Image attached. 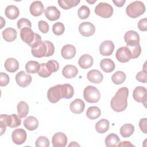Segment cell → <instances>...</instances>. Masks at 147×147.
<instances>
[{
    "label": "cell",
    "instance_id": "cell-1",
    "mask_svg": "<svg viewBox=\"0 0 147 147\" xmlns=\"http://www.w3.org/2000/svg\"><path fill=\"white\" fill-rule=\"evenodd\" d=\"M129 95V89L123 87L118 89L110 102L111 109L116 112L123 111L127 107V99Z\"/></svg>",
    "mask_w": 147,
    "mask_h": 147
},
{
    "label": "cell",
    "instance_id": "cell-2",
    "mask_svg": "<svg viewBox=\"0 0 147 147\" xmlns=\"http://www.w3.org/2000/svg\"><path fill=\"white\" fill-rule=\"evenodd\" d=\"M54 52V45L52 42L47 40L41 41L37 47L31 49L32 55L38 58L51 56L53 55Z\"/></svg>",
    "mask_w": 147,
    "mask_h": 147
},
{
    "label": "cell",
    "instance_id": "cell-3",
    "mask_svg": "<svg viewBox=\"0 0 147 147\" xmlns=\"http://www.w3.org/2000/svg\"><path fill=\"white\" fill-rule=\"evenodd\" d=\"M145 11L144 3L140 1H136L130 3L126 9L127 15L131 18H137L143 14Z\"/></svg>",
    "mask_w": 147,
    "mask_h": 147
},
{
    "label": "cell",
    "instance_id": "cell-4",
    "mask_svg": "<svg viewBox=\"0 0 147 147\" xmlns=\"http://www.w3.org/2000/svg\"><path fill=\"white\" fill-rule=\"evenodd\" d=\"M21 118L17 114H1L0 116V125L3 127H6V126L11 128L17 127L21 125Z\"/></svg>",
    "mask_w": 147,
    "mask_h": 147
},
{
    "label": "cell",
    "instance_id": "cell-5",
    "mask_svg": "<svg viewBox=\"0 0 147 147\" xmlns=\"http://www.w3.org/2000/svg\"><path fill=\"white\" fill-rule=\"evenodd\" d=\"M83 97L87 102L96 103L100 99V94L96 87L92 86H88L84 89Z\"/></svg>",
    "mask_w": 147,
    "mask_h": 147
},
{
    "label": "cell",
    "instance_id": "cell-6",
    "mask_svg": "<svg viewBox=\"0 0 147 147\" xmlns=\"http://www.w3.org/2000/svg\"><path fill=\"white\" fill-rule=\"evenodd\" d=\"M95 13L101 17L109 18L113 15V8L107 3L100 2L95 8Z\"/></svg>",
    "mask_w": 147,
    "mask_h": 147
},
{
    "label": "cell",
    "instance_id": "cell-7",
    "mask_svg": "<svg viewBox=\"0 0 147 147\" xmlns=\"http://www.w3.org/2000/svg\"><path fill=\"white\" fill-rule=\"evenodd\" d=\"M61 85V84H57L51 87L48 90L47 98L51 103H57L62 98Z\"/></svg>",
    "mask_w": 147,
    "mask_h": 147
},
{
    "label": "cell",
    "instance_id": "cell-8",
    "mask_svg": "<svg viewBox=\"0 0 147 147\" xmlns=\"http://www.w3.org/2000/svg\"><path fill=\"white\" fill-rule=\"evenodd\" d=\"M147 96V90L142 86L136 87L133 92V97L134 99L137 102L144 103L146 107V101Z\"/></svg>",
    "mask_w": 147,
    "mask_h": 147
},
{
    "label": "cell",
    "instance_id": "cell-9",
    "mask_svg": "<svg viewBox=\"0 0 147 147\" xmlns=\"http://www.w3.org/2000/svg\"><path fill=\"white\" fill-rule=\"evenodd\" d=\"M16 81L19 86L24 88L30 84L32 76L28 73H26L24 71H21L16 75Z\"/></svg>",
    "mask_w": 147,
    "mask_h": 147
},
{
    "label": "cell",
    "instance_id": "cell-10",
    "mask_svg": "<svg viewBox=\"0 0 147 147\" xmlns=\"http://www.w3.org/2000/svg\"><path fill=\"white\" fill-rule=\"evenodd\" d=\"M115 57L121 63H126L131 59V54L127 47H122L117 49Z\"/></svg>",
    "mask_w": 147,
    "mask_h": 147
},
{
    "label": "cell",
    "instance_id": "cell-11",
    "mask_svg": "<svg viewBox=\"0 0 147 147\" xmlns=\"http://www.w3.org/2000/svg\"><path fill=\"white\" fill-rule=\"evenodd\" d=\"M80 33L84 37H90L93 35L95 32V26L90 22H83L79 26Z\"/></svg>",
    "mask_w": 147,
    "mask_h": 147
},
{
    "label": "cell",
    "instance_id": "cell-12",
    "mask_svg": "<svg viewBox=\"0 0 147 147\" xmlns=\"http://www.w3.org/2000/svg\"><path fill=\"white\" fill-rule=\"evenodd\" d=\"M26 133L23 129H15L11 134V138L13 142L17 145L22 144L26 140Z\"/></svg>",
    "mask_w": 147,
    "mask_h": 147
},
{
    "label": "cell",
    "instance_id": "cell-13",
    "mask_svg": "<svg viewBox=\"0 0 147 147\" xmlns=\"http://www.w3.org/2000/svg\"><path fill=\"white\" fill-rule=\"evenodd\" d=\"M124 40L127 46L137 45L140 42V36L134 30H129L124 35Z\"/></svg>",
    "mask_w": 147,
    "mask_h": 147
},
{
    "label": "cell",
    "instance_id": "cell-14",
    "mask_svg": "<svg viewBox=\"0 0 147 147\" xmlns=\"http://www.w3.org/2000/svg\"><path fill=\"white\" fill-rule=\"evenodd\" d=\"M36 33L29 28H24L21 30L20 37L22 40L30 46L34 40Z\"/></svg>",
    "mask_w": 147,
    "mask_h": 147
},
{
    "label": "cell",
    "instance_id": "cell-15",
    "mask_svg": "<svg viewBox=\"0 0 147 147\" xmlns=\"http://www.w3.org/2000/svg\"><path fill=\"white\" fill-rule=\"evenodd\" d=\"M52 142L53 147H64L67 145V137L64 133L57 132L53 135Z\"/></svg>",
    "mask_w": 147,
    "mask_h": 147
},
{
    "label": "cell",
    "instance_id": "cell-16",
    "mask_svg": "<svg viewBox=\"0 0 147 147\" xmlns=\"http://www.w3.org/2000/svg\"><path fill=\"white\" fill-rule=\"evenodd\" d=\"M114 49V44L110 40L103 41L99 47V52L102 56L111 55Z\"/></svg>",
    "mask_w": 147,
    "mask_h": 147
},
{
    "label": "cell",
    "instance_id": "cell-17",
    "mask_svg": "<svg viewBox=\"0 0 147 147\" xmlns=\"http://www.w3.org/2000/svg\"><path fill=\"white\" fill-rule=\"evenodd\" d=\"M44 14L46 18L51 21H53L58 20L60 16V12L56 6H50L44 10Z\"/></svg>",
    "mask_w": 147,
    "mask_h": 147
},
{
    "label": "cell",
    "instance_id": "cell-18",
    "mask_svg": "<svg viewBox=\"0 0 147 147\" xmlns=\"http://www.w3.org/2000/svg\"><path fill=\"white\" fill-rule=\"evenodd\" d=\"M85 108V103L81 99H75L69 105L70 110L75 114L82 113Z\"/></svg>",
    "mask_w": 147,
    "mask_h": 147
},
{
    "label": "cell",
    "instance_id": "cell-19",
    "mask_svg": "<svg viewBox=\"0 0 147 147\" xmlns=\"http://www.w3.org/2000/svg\"><path fill=\"white\" fill-rule=\"evenodd\" d=\"M75 47L71 44H66L61 50V55L65 59H71L76 55Z\"/></svg>",
    "mask_w": 147,
    "mask_h": 147
},
{
    "label": "cell",
    "instance_id": "cell-20",
    "mask_svg": "<svg viewBox=\"0 0 147 147\" xmlns=\"http://www.w3.org/2000/svg\"><path fill=\"white\" fill-rule=\"evenodd\" d=\"M44 10L42 3L40 1L33 2L30 6V12L34 17H37L42 14Z\"/></svg>",
    "mask_w": 147,
    "mask_h": 147
},
{
    "label": "cell",
    "instance_id": "cell-21",
    "mask_svg": "<svg viewBox=\"0 0 147 147\" xmlns=\"http://www.w3.org/2000/svg\"><path fill=\"white\" fill-rule=\"evenodd\" d=\"M87 78L90 82L98 84L102 81L103 76L99 71L97 69H92L87 73Z\"/></svg>",
    "mask_w": 147,
    "mask_h": 147
},
{
    "label": "cell",
    "instance_id": "cell-22",
    "mask_svg": "<svg viewBox=\"0 0 147 147\" xmlns=\"http://www.w3.org/2000/svg\"><path fill=\"white\" fill-rule=\"evenodd\" d=\"M94 60L91 56L84 54L81 56L78 61L79 65L83 69H87L93 65Z\"/></svg>",
    "mask_w": 147,
    "mask_h": 147
},
{
    "label": "cell",
    "instance_id": "cell-23",
    "mask_svg": "<svg viewBox=\"0 0 147 147\" xmlns=\"http://www.w3.org/2000/svg\"><path fill=\"white\" fill-rule=\"evenodd\" d=\"M78 73V69L75 65H67L62 70L63 75L67 79H72L75 78Z\"/></svg>",
    "mask_w": 147,
    "mask_h": 147
},
{
    "label": "cell",
    "instance_id": "cell-24",
    "mask_svg": "<svg viewBox=\"0 0 147 147\" xmlns=\"http://www.w3.org/2000/svg\"><path fill=\"white\" fill-rule=\"evenodd\" d=\"M4 66L7 71L9 72H15L19 68V63L16 59L10 57L6 60Z\"/></svg>",
    "mask_w": 147,
    "mask_h": 147
},
{
    "label": "cell",
    "instance_id": "cell-25",
    "mask_svg": "<svg viewBox=\"0 0 147 147\" xmlns=\"http://www.w3.org/2000/svg\"><path fill=\"white\" fill-rule=\"evenodd\" d=\"M24 125L29 130H34L38 126V121L36 117L29 116L24 121Z\"/></svg>",
    "mask_w": 147,
    "mask_h": 147
},
{
    "label": "cell",
    "instance_id": "cell-26",
    "mask_svg": "<svg viewBox=\"0 0 147 147\" xmlns=\"http://www.w3.org/2000/svg\"><path fill=\"white\" fill-rule=\"evenodd\" d=\"M17 33L15 29L7 28L3 30L2 36L3 39L7 42H12L17 38Z\"/></svg>",
    "mask_w": 147,
    "mask_h": 147
},
{
    "label": "cell",
    "instance_id": "cell-27",
    "mask_svg": "<svg viewBox=\"0 0 147 147\" xmlns=\"http://www.w3.org/2000/svg\"><path fill=\"white\" fill-rule=\"evenodd\" d=\"M101 69L106 73H109L115 69V64L110 59H103L100 62Z\"/></svg>",
    "mask_w": 147,
    "mask_h": 147
},
{
    "label": "cell",
    "instance_id": "cell-28",
    "mask_svg": "<svg viewBox=\"0 0 147 147\" xmlns=\"http://www.w3.org/2000/svg\"><path fill=\"white\" fill-rule=\"evenodd\" d=\"M5 13L8 18L10 20H14L19 16L20 11L16 6L10 5L6 7Z\"/></svg>",
    "mask_w": 147,
    "mask_h": 147
},
{
    "label": "cell",
    "instance_id": "cell-29",
    "mask_svg": "<svg viewBox=\"0 0 147 147\" xmlns=\"http://www.w3.org/2000/svg\"><path fill=\"white\" fill-rule=\"evenodd\" d=\"M61 91L62 98L70 99L74 94V90L73 87L68 83H65L61 85Z\"/></svg>",
    "mask_w": 147,
    "mask_h": 147
},
{
    "label": "cell",
    "instance_id": "cell-30",
    "mask_svg": "<svg viewBox=\"0 0 147 147\" xmlns=\"http://www.w3.org/2000/svg\"><path fill=\"white\" fill-rule=\"evenodd\" d=\"M105 142L107 147H115L120 142V138L115 133H110L106 137Z\"/></svg>",
    "mask_w": 147,
    "mask_h": 147
},
{
    "label": "cell",
    "instance_id": "cell-31",
    "mask_svg": "<svg viewBox=\"0 0 147 147\" xmlns=\"http://www.w3.org/2000/svg\"><path fill=\"white\" fill-rule=\"evenodd\" d=\"M95 130L98 133H104L106 132L109 128V122L107 119H102L95 124Z\"/></svg>",
    "mask_w": 147,
    "mask_h": 147
},
{
    "label": "cell",
    "instance_id": "cell-32",
    "mask_svg": "<svg viewBox=\"0 0 147 147\" xmlns=\"http://www.w3.org/2000/svg\"><path fill=\"white\" fill-rule=\"evenodd\" d=\"M40 68V64L34 60H30L26 63L25 65V70L28 74L38 73Z\"/></svg>",
    "mask_w": 147,
    "mask_h": 147
},
{
    "label": "cell",
    "instance_id": "cell-33",
    "mask_svg": "<svg viewBox=\"0 0 147 147\" xmlns=\"http://www.w3.org/2000/svg\"><path fill=\"white\" fill-rule=\"evenodd\" d=\"M134 131V127L131 123H126L123 125L120 128V134L124 137H129L131 136Z\"/></svg>",
    "mask_w": 147,
    "mask_h": 147
},
{
    "label": "cell",
    "instance_id": "cell-34",
    "mask_svg": "<svg viewBox=\"0 0 147 147\" xmlns=\"http://www.w3.org/2000/svg\"><path fill=\"white\" fill-rule=\"evenodd\" d=\"M17 112L20 118H25L29 113V106L25 101H20L17 105Z\"/></svg>",
    "mask_w": 147,
    "mask_h": 147
},
{
    "label": "cell",
    "instance_id": "cell-35",
    "mask_svg": "<svg viewBox=\"0 0 147 147\" xmlns=\"http://www.w3.org/2000/svg\"><path fill=\"white\" fill-rule=\"evenodd\" d=\"M57 2L62 9L68 10L77 6L80 3V0H59Z\"/></svg>",
    "mask_w": 147,
    "mask_h": 147
},
{
    "label": "cell",
    "instance_id": "cell-36",
    "mask_svg": "<svg viewBox=\"0 0 147 147\" xmlns=\"http://www.w3.org/2000/svg\"><path fill=\"white\" fill-rule=\"evenodd\" d=\"M101 111L97 106H91L88 107L86 111L87 117L90 119H95L100 117Z\"/></svg>",
    "mask_w": 147,
    "mask_h": 147
},
{
    "label": "cell",
    "instance_id": "cell-37",
    "mask_svg": "<svg viewBox=\"0 0 147 147\" xmlns=\"http://www.w3.org/2000/svg\"><path fill=\"white\" fill-rule=\"evenodd\" d=\"M126 79V74L121 71L115 72L111 76V80L115 84H120L124 82Z\"/></svg>",
    "mask_w": 147,
    "mask_h": 147
},
{
    "label": "cell",
    "instance_id": "cell-38",
    "mask_svg": "<svg viewBox=\"0 0 147 147\" xmlns=\"http://www.w3.org/2000/svg\"><path fill=\"white\" fill-rule=\"evenodd\" d=\"M90 14V10L89 7L86 5L82 6L78 11V14L79 17L82 19H86L87 18Z\"/></svg>",
    "mask_w": 147,
    "mask_h": 147
},
{
    "label": "cell",
    "instance_id": "cell-39",
    "mask_svg": "<svg viewBox=\"0 0 147 147\" xmlns=\"http://www.w3.org/2000/svg\"><path fill=\"white\" fill-rule=\"evenodd\" d=\"M130 50L131 54V59L137 58L141 54V48L140 44L134 45L126 46Z\"/></svg>",
    "mask_w": 147,
    "mask_h": 147
},
{
    "label": "cell",
    "instance_id": "cell-40",
    "mask_svg": "<svg viewBox=\"0 0 147 147\" xmlns=\"http://www.w3.org/2000/svg\"><path fill=\"white\" fill-rule=\"evenodd\" d=\"M65 30V27L63 23L60 22H56L52 26V31L53 33L57 36L61 35Z\"/></svg>",
    "mask_w": 147,
    "mask_h": 147
},
{
    "label": "cell",
    "instance_id": "cell-41",
    "mask_svg": "<svg viewBox=\"0 0 147 147\" xmlns=\"http://www.w3.org/2000/svg\"><path fill=\"white\" fill-rule=\"evenodd\" d=\"M46 66L48 71L51 74L57 72L59 68V63L55 60H51L48 61V62L46 63Z\"/></svg>",
    "mask_w": 147,
    "mask_h": 147
},
{
    "label": "cell",
    "instance_id": "cell-42",
    "mask_svg": "<svg viewBox=\"0 0 147 147\" xmlns=\"http://www.w3.org/2000/svg\"><path fill=\"white\" fill-rule=\"evenodd\" d=\"M35 145L37 147H48L49 146V141L47 137L40 136L36 140Z\"/></svg>",
    "mask_w": 147,
    "mask_h": 147
},
{
    "label": "cell",
    "instance_id": "cell-43",
    "mask_svg": "<svg viewBox=\"0 0 147 147\" xmlns=\"http://www.w3.org/2000/svg\"><path fill=\"white\" fill-rule=\"evenodd\" d=\"M38 74L42 78H48L52 74L47 69L46 63H41L40 64V68L38 72Z\"/></svg>",
    "mask_w": 147,
    "mask_h": 147
},
{
    "label": "cell",
    "instance_id": "cell-44",
    "mask_svg": "<svg viewBox=\"0 0 147 147\" xmlns=\"http://www.w3.org/2000/svg\"><path fill=\"white\" fill-rule=\"evenodd\" d=\"M31 26H32L31 22L27 18H22L17 21V27L19 29L21 30L22 29L26 27L30 28Z\"/></svg>",
    "mask_w": 147,
    "mask_h": 147
},
{
    "label": "cell",
    "instance_id": "cell-45",
    "mask_svg": "<svg viewBox=\"0 0 147 147\" xmlns=\"http://www.w3.org/2000/svg\"><path fill=\"white\" fill-rule=\"evenodd\" d=\"M136 79L141 83H146L147 82V71L146 70H142L138 72L136 76Z\"/></svg>",
    "mask_w": 147,
    "mask_h": 147
},
{
    "label": "cell",
    "instance_id": "cell-46",
    "mask_svg": "<svg viewBox=\"0 0 147 147\" xmlns=\"http://www.w3.org/2000/svg\"><path fill=\"white\" fill-rule=\"evenodd\" d=\"M38 27L40 32L42 33H47L49 29L48 24L43 20H41L38 22Z\"/></svg>",
    "mask_w": 147,
    "mask_h": 147
},
{
    "label": "cell",
    "instance_id": "cell-47",
    "mask_svg": "<svg viewBox=\"0 0 147 147\" xmlns=\"http://www.w3.org/2000/svg\"><path fill=\"white\" fill-rule=\"evenodd\" d=\"M9 76L7 74L3 72L0 73V86L1 87L5 86L9 83Z\"/></svg>",
    "mask_w": 147,
    "mask_h": 147
},
{
    "label": "cell",
    "instance_id": "cell-48",
    "mask_svg": "<svg viewBox=\"0 0 147 147\" xmlns=\"http://www.w3.org/2000/svg\"><path fill=\"white\" fill-rule=\"evenodd\" d=\"M138 28L141 31H146L147 30V19L144 18L141 19L138 22Z\"/></svg>",
    "mask_w": 147,
    "mask_h": 147
},
{
    "label": "cell",
    "instance_id": "cell-49",
    "mask_svg": "<svg viewBox=\"0 0 147 147\" xmlns=\"http://www.w3.org/2000/svg\"><path fill=\"white\" fill-rule=\"evenodd\" d=\"M147 119L146 118H142L140 120L139 122V127L141 130L145 134L147 133Z\"/></svg>",
    "mask_w": 147,
    "mask_h": 147
},
{
    "label": "cell",
    "instance_id": "cell-50",
    "mask_svg": "<svg viewBox=\"0 0 147 147\" xmlns=\"http://www.w3.org/2000/svg\"><path fill=\"white\" fill-rule=\"evenodd\" d=\"M118 146L120 147V146H134V145H133L129 141H122L121 142H119L118 145Z\"/></svg>",
    "mask_w": 147,
    "mask_h": 147
},
{
    "label": "cell",
    "instance_id": "cell-51",
    "mask_svg": "<svg viewBox=\"0 0 147 147\" xmlns=\"http://www.w3.org/2000/svg\"><path fill=\"white\" fill-rule=\"evenodd\" d=\"M126 1L125 0H119V1H117V0H113V2L117 6V7H122L124 3H125Z\"/></svg>",
    "mask_w": 147,
    "mask_h": 147
},
{
    "label": "cell",
    "instance_id": "cell-52",
    "mask_svg": "<svg viewBox=\"0 0 147 147\" xmlns=\"http://www.w3.org/2000/svg\"><path fill=\"white\" fill-rule=\"evenodd\" d=\"M68 146H80V145L77 144L76 142H71V143L68 145Z\"/></svg>",
    "mask_w": 147,
    "mask_h": 147
},
{
    "label": "cell",
    "instance_id": "cell-53",
    "mask_svg": "<svg viewBox=\"0 0 147 147\" xmlns=\"http://www.w3.org/2000/svg\"><path fill=\"white\" fill-rule=\"evenodd\" d=\"M1 26L0 28H2L4 25H5V20L2 17H1Z\"/></svg>",
    "mask_w": 147,
    "mask_h": 147
},
{
    "label": "cell",
    "instance_id": "cell-54",
    "mask_svg": "<svg viewBox=\"0 0 147 147\" xmlns=\"http://www.w3.org/2000/svg\"><path fill=\"white\" fill-rule=\"evenodd\" d=\"M86 2L90 3H94V2H96V1H89V0H86Z\"/></svg>",
    "mask_w": 147,
    "mask_h": 147
}]
</instances>
